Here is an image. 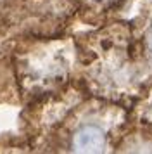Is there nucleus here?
<instances>
[{"mask_svg": "<svg viewBox=\"0 0 152 154\" xmlns=\"http://www.w3.org/2000/svg\"><path fill=\"white\" fill-rule=\"evenodd\" d=\"M105 147L104 132L97 126H83L74 135V149L81 152H100Z\"/></svg>", "mask_w": 152, "mask_h": 154, "instance_id": "1", "label": "nucleus"}, {"mask_svg": "<svg viewBox=\"0 0 152 154\" xmlns=\"http://www.w3.org/2000/svg\"><path fill=\"white\" fill-rule=\"evenodd\" d=\"M147 47H149V52H150V56H152V33L147 38Z\"/></svg>", "mask_w": 152, "mask_h": 154, "instance_id": "2", "label": "nucleus"}]
</instances>
